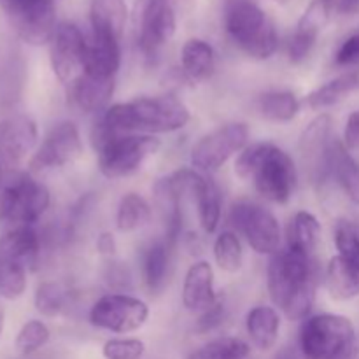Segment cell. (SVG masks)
Returning a JSON list of instances; mask_svg holds the SVG:
<instances>
[{
    "label": "cell",
    "mask_w": 359,
    "mask_h": 359,
    "mask_svg": "<svg viewBox=\"0 0 359 359\" xmlns=\"http://www.w3.org/2000/svg\"><path fill=\"white\" fill-rule=\"evenodd\" d=\"M273 359H309L304 354V351L300 349V346H290L284 347L279 354H277Z\"/></svg>",
    "instance_id": "cell-46"
},
{
    "label": "cell",
    "mask_w": 359,
    "mask_h": 359,
    "mask_svg": "<svg viewBox=\"0 0 359 359\" xmlns=\"http://www.w3.org/2000/svg\"><path fill=\"white\" fill-rule=\"evenodd\" d=\"M217 302L214 270L209 262H195L182 283V305L193 314H203Z\"/></svg>",
    "instance_id": "cell-20"
},
{
    "label": "cell",
    "mask_w": 359,
    "mask_h": 359,
    "mask_svg": "<svg viewBox=\"0 0 359 359\" xmlns=\"http://www.w3.org/2000/svg\"><path fill=\"white\" fill-rule=\"evenodd\" d=\"M2 328H4V309L0 307V333H2Z\"/></svg>",
    "instance_id": "cell-49"
},
{
    "label": "cell",
    "mask_w": 359,
    "mask_h": 359,
    "mask_svg": "<svg viewBox=\"0 0 359 359\" xmlns=\"http://www.w3.org/2000/svg\"><path fill=\"white\" fill-rule=\"evenodd\" d=\"M193 200L196 202L200 226L205 233H214L219 226L221 210H223V198L216 182L205 174H200L191 191Z\"/></svg>",
    "instance_id": "cell-24"
},
{
    "label": "cell",
    "mask_w": 359,
    "mask_h": 359,
    "mask_svg": "<svg viewBox=\"0 0 359 359\" xmlns=\"http://www.w3.org/2000/svg\"><path fill=\"white\" fill-rule=\"evenodd\" d=\"M356 339V332L346 316H309L300 328L298 346L309 359H339Z\"/></svg>",
    "instance_id": "cell-6"
},
{
    "label": "cell",
    "mask_w": 359,
    "mask_h": 359,
    "mask_svg": "<svg viewBox=\"0 0 359 359\" xmlns=\"http://www.w3.org/2000/svg\"><path fill=\"white\" fill-rule=\"evenodd\" d=\"M332 116L319 114L307 125L300 137V156L305 172L314 186H323L330 177V151H332Z\"/></svg>",
    "instance_id": "cell-14"
},
{
    "label": "cell",
    "mask_w": 359,
    "mask_h": 359,
    "mask_svg": "<svg viewBox=\"0 0 359 359\" xmlns=\"http://www.w3.org/2000/svg\"><path fill=\"white\" fill-rule=\"evenodd\" d=\"M97 251L102 256H109V258L116 255V251H118V242H116V237L111 231H104V233L98 235Z\"/></svg>",
    "instance_id": "cell-45"
},
{
    "label": "cell",
    "mask_w": 359,
    "mask_h": 359,
    "mask_svg": "<svg viewBox=\"0 0 359 359\" xmlns=\"http://www.w3.org/2000/svg\"><path fill=\"white\" fill-rule=\"evenodd\" d=\"M344 146L349 151L359 149V111H354L347 118L346 126H344Z\"/></svg>",
    "instance_id": "cell-44"
},
{
    "label": "cell",
    "mask_w": 359,
    "mask_h": 359,
    "mask_svg": "<svg viewBox=\"0 0 359 359\" xmlns=\"http://www.w3.org/2000/svg\"><path fill=\"white\" fill-rule=\"evenodd\" d=\"M321 241V224L314 214L300 210L294 214L287 226V249L312 256Z\"/></svg>",
    "instance_id": "cell-30"
},
{
    "label": "cell",
    "mask_w": 359,
    "mask_h": 359,
    "mask_svg": "<svg viewBox=\"0 0 359 359\" xmlns=\"http://www.w3.org/2000/svg\"><path fill=\"white\" fill-rule=\"evenodd\" d=\"M151 219V207L139 193H126L121 196L116 210V226L119 231L132 233L146 226Z\"/></svg>",
    "instance_id": "cell-32"
},
{
    "label": "cell",
    "mask_w": 359,
    "mask_h": 359,
    "mask_svg": "<svg viewBox=\"0 0 359 359\" xmlns=\"http://www.w3.org/2000/svg\"><path fill=\"white\" fill-rule=\"evenodd\" d=\"M182 74L191 83L209 79L216 69V53L209 42L202 39H189L181 51Z\"/></svg>",
    "instance_id": "cell-27"
},
{
    "label": "cell",
    "mask_w": 359,
    "mask_h": 359,
    "mask_svg": "<svg viewBox=\"0 0 359 359\" xmlns=\"http://www.w3.org/2000/svg\"><path fill=\"white\" fill-rule=\"evenodd\" d=\"M149 318V307L140 298L125 293H109L98 298L90 311V323L111 333H133Z\"/></svg>",
    "instance_id": "cell-11"
},
{
    "label": "cell",
    "mask_w": 359,
    "mask_h": 359,
    "mask_svg": "<svg viewBox=\"0 0 359 359\" xmlns=\"http://www.w3.org/2000/svg\"><path fill=\"white\" fill-rule=\"evenodd\" d=\"M83 154V140L72 121H60L53 126L35 149L30 160L32 172H49L74 163Z\"/></svg>",
    "instance_id": "cell-13"
},
{
    "label": "cell",
    "mask_w": 359,
    "mask_h": 359,
    "mask_svg": "<svg viewBox=\"0 0 359 359\" xmlns=\"http://www.w3.org/2000/svg\"><path fill=\"white\" fill-rule=\"evenodd\" d=\"M224 30L241 51L255 60L272 58L279 46L272 20L252 0H226Z\"/></svg>",
    "instance_id": "cell-4"
},
{
    "label": "cell",
    "mask_w": 359,
    "mask_h": 359,
    "mask_svg": "<svg viewBox=\"0 0 359 359\" xmlns=\"http://www.w3.org/2000/svg\"><path fill=\"white\" fill-rule=\"evenodd\" d=\"M146 344L139 339H111L102 347L105 359H142Z\"/></svg>",
    "instance_id": "cell-40"
},
{
    "label": "cell",
    "mask_w": 359,
    "mask_h": 359,
    "mask_svg": "<svg viewBox=\"0 0 359 359\" xmlns=\"http://www.w3.org/2000/svg\"><path fill=\"white\" fill-rule=\"evenodd\" d=\"M90 21L93 34L121 39L126 25L125 0H90Z\"/></svg>",
    "instance_id": "cell-28"
},
{
    "label": "cell",
    "mask_w": 359,
    "mask_h": 359,
    "mask_svg": "<svg viewBox=\"0 0 359 359\" xmlns=\"http://www.w3.org/2000/svg\"><path fill=\"white\" fill-rule=\"evenodd\" d=\"M4 182V174H2V161H0V186H2Z\"/></svg>",
    "instance_id": "cell-50"
},
{
    "label": "cell",
    "mask_w": 359,
    "mask_h": 359,
    "mask_svg": "<svg viewBox=\"0 0 359 359\" xmlns=\"http://www.w3.org/2000/svg\"><path fill=\"white\" fill-rule=\"evenodd\" d=\"M325 284L330 297L337 302H347L359 297V266L333 256L325 272Z\"/></svg>",
    "instance_id": "cell-26"
},
{
    "label": "cell",
    "mask_w": 359,
    "mask_h": 359,
    "mask_svg": "<svg viewBox=\"0 0 359 359\" xmlns=\"http://www.w3.org/2000/svg\"><path fill=\"white\" fill-rule=\"evenodd\" d=\"M27 272L28 269L18 263L0 259V297L6 300H16L23 297L27 290Z\"/></svg>",
    "instance_id": "cell-37"
},
{
    "label": "cell",
    "mask_w": 359,
    "mask_h": 359,
    "mask_svg": "<svg viewBox=\"0 0 359 359\" xmlns=\"http://www.w3.org/2000/svg\"><path fill=\"white\" fill-rule=\"evenodd\" d=\"M333 241H335L339 256H342L346 262L359 266V233L349 221L337 223Z\"/></svg>",
    "instance_id": "cell-39"
},
{
    "label": "cell",
    "mask_w": 359,
    "mask_h": 359,
    "mask_svg": "<svg viewBox=\"0 0 359 359\" xmlns=\"http://www.w3.org/2000/svg\"><path fill=\"white\" fill-rule=\"evenodd\" d=\"M114 88L116 79H98L81 72L72 83H69L67 97L70 105L83 114H100L107 109Z\"/></svg>",
    "instance_id": "cell-18"
},
{
    "label": "cell",
    "mask_w": 359,
    "mask_h": 359,
    "mask_svg": "<svg viewBox=\"0 0 359 359\" xmlns=\"http://www.w3.org/2000/svg\"><path fill=\"white\" fill-rule=\"evenodd\" d=\"M223 319H224V307L221 302H216L209 311L200 314L198 321H196V330H198L200 333L212 332V330H216L217 326L223 323Z\"/></svg>",
    "instance_id": "cell-42"
},
{
    "label": "cell",
    "mask_w": 359,
    "mask_h": 359,
    "mask_svg": "<svg viewBox=\"0 0 359 359\" xmlns=\"http://www.w3.org/2000/svg\"><path fill=\"white\" fill-rule=\"evenodd\" d=\"M175 13L170 0H142L137 13V44L146 58H156L158 53L175 34Z\"/></svg>",
    "instance_id": "cell-12"
},
{
    "label": "cell",
    "mask_w": 359,
    "mask_h": 359,
    "mask_svg": "<svg viewBox=\"0 0 359 359\" xmlns=\"http://www.w3.org/2000/svg\"><path fill=\"white\" fill-rule=\"evenodd\" d=\"M189 109L174 95L140 97L109 105L91 126V146L95 153L118 135L128 133H172L189 123Z\"/></svg>",
    "instance_id": "cell-1"
},
{
    "label": "cell",
    "mask_w": 359,
    "mask_h": 359,
    "mask_svg": "<svg viewBox=\"0 0 359 359\" xmlns=\"http://www.w3.org/2000/svg\"><path fill=\"white\" fill-rule=\"evenodd\" d=\"M302 102L293 91H265L256 100V111L263 119L272 123H290L300 114Z\"/></svg>",
    "instance_id": "cell-29"
},
{
    "label": "cell",
    "mask_w": 359,
    "mask_h": 359,
    "mask_svg": "<svg viewBox=\"0 0 359 359\" xmlns=\"http://www.w3.org/2000/svg\"><path fill=\"white\" fill-rule=\"evenodd\" d=\"M245 332L258 351H270L277 344L280 332L279 312L269 305H258L245 316Z\"/></svg>",
    "instance_id": "cell-23"
},
{
    "label": "cell",
    "mask_w": 359,
    "mask_h": 359,
    "mask_svg": "<svg viewBox=\"0 0 359 359\" xmlns=\"http://www.w3.org/2000/svg\"><path fill=\"white\" fill-rule=\"evenodd\" d=\"M330 172L347 198L359 205V163L342 140L333 139L330 151Z\"/></svg>",
    "instance_id": "cell-25"
},
{
    "label": "cell",
    "mask_w": 359,
    "mask_h": 359,
    "mask_svg": "<svg viewBox=\"0 0 359 359\" xmlns=\"http://www.w3.org/2000/svg\"><path fill=\"white\" fill-rule=\"evenodd\" d=\"M37 125L23 114L0 121V161L7 167L20 165L37 144Z\"/></svg>",
    "instance_id": "cell-17"
},
{
    "label": "cell",
    "mask_w": 359,
    "mask_h": 359,
    "mask_svg": "<svg viewBox=\"0 0 359 359\" xmlns=\"http://www.w3.org/2000/svg\"><path fill=\"white\" fill-rule=\"evenodd\" d=\"M270 300L290 321H305L311 314L318 291V266L312 256L277 251L266 269Z\"/></svg>",
    "instance_id": "cell-2"
},
{
    "label": "cell",
    "mask_w": 359,
    "mask_h": 359,
    "mask_svg": "<svg viewBox=\"0 0 359 359\" xmlns=\"http://www.w3.org/2000/svg\"><path fill=\"white\" fill-rule=\"evenodd\" d=\"M339 9L344 14L356 16V14H359V0H339Z\"/></svg>",
    "instance_id": "cell-47"
},
{
    "label": "cell",
    "mask_w": 359,
    "mask_h": 359,
    "mask_svg": "<svg viewBox=\"0 0 359 359\" xmlns=\"http://www.w3.org/2000/svg\"><path fill=\"white\" fill-rule=\"evenodd\" d=\"M359 90V72L353 70V72H346L342 76L335 77V79L328 81L318 90L312 91L307 98L305 104L312 109V111H323L337 105L339 102L346 100L349 95Z\"/></svg>",
    "instance_id": "cell-31"
},
{
    "label": "cell",
    "mask_w": 359,
    "mask_h": 359,
    "mask_svg": "<svg viewBox=\"0 0 359 359\" xmlns=\"http://www.w3.org/2000/svg\"><path fill=\"white\" fill-rule=\"evenodd\" d=\"M86 55V37L74 23L63 21L56 25L49 41V62L55 76L69 84L83 72Z\"/></svg>",
    "instance_id": "cell-15"
},
{
    "label": "cell",
    "mask_w": 359,
    "mask_h": 359,
    "mask_svg": "<svg viewBox=\"0 0 359 359\" xmlns=\"http://www.w3.org/2000/svg\"><path fill=\"white\" fill-rule=\"evenodd\" d=\"M49 337H51V333H49L48 326L42 321L32 319L21 326L14 344H16L18 353H21L23 356H30L49 342Z\"/></svg>",
    "instance_id": "cell-38"
},
{
    "label": "cell",
    "mask_w": 359,
    "mask_h": 359,
    "mask_svg": "<svg viewBox=\"0 0 359 359\" xmlns=\"http://www.w3.org/2000/svg\"><path fill=\"white\" fill-rule=\"evenodd\" d=\"M251 347L237 337H221L198 347L186 359H248Z\"/></svg>",
    "instance_id": "cell-36"
},
{
    "label": "cell",
    "mask_w": 359,
    "mask_h": 359,
    "mask_svg": "<svg viewBox=\"0 0 359 359\" xmlns=\"http://www.w3.org/2000/svg\"><path fill=\"white\" fill-rule=\"evenodd\" d=\"M277 2H279V4H286V2H290V0H277Z\"/></svg>",
    "instance_id": "cell-51"
},
{
    "label": "cell",
    "mask_w": 359,
    "mask_h": 359,
    "mask_svg": "<svg viewBox=\"0 0 359 359\" xmlns=\"http://www.w3.org/2000/svg\"><path fill=\"white\" fill-rule=\"evenodd\" d=\"M51 195L30 174L13 172L0 186V226L4 231L34 226L48 210Z\"/></svg>",
    "instance_id": "cell-5"
},
{
    "label": "cell",
    "mask_w": 359,
    "mask_h": 359,
    "mask_svg": "<svg viewBox=\"0 0 359 359\" xmlns=\"http://www.w3.org/2000/svg\"><path fill=\"white\" fill-rule=\"evenodd\" d=\"M339 359H359V335H356V339L351 344L349 349H347Z\"/></svg>",
    "instance_id": "cell-48"
},
{
    "label": "cell",
    "mask_w": 359,
    "mask_h": 359,
    "mask_svg": "<svg viewBox=\"0 0 359 359\" xmlns=\"http://www.w3.org/2000/svg\"><path fill=\"white\" fill-rule=\"evenodd\" d=\"M161 142L147 133H128L109 140L97 151L98 168L107 179H123L135 174L147 158L160 151Z\"/></svg>",
    "instance_id": "cell-7"
},
{
    "label": "cell",
    "mask_w": 359,
    "mask_h": 359,
    "mask_svg": "<svg viewBox=\"0 0 359 359\" xmlns=\"http://www.w3.org/2000/svg\"><path fill=\"white\" fill-rule=\"evenodd\" d=\"M42 238L34 226L14 228L0 235V259L34 269L39 262Z\"/></svg>",
    "instance_id": "cell-21"
},
{
    "label": "cell",
    "mask_w": 359,
    "mask_h": 359,
    "mask_svg": "<svg viewBox=\"0 0 359 359\" xmlns=\"http://www.w3.org/2000/svg\"><path fill=\"white\" fill-rule=\"evenodd\" d=\"M104 277L105 280H107L109 286H112L114 290H126V287L130 286V283H132L130 270L119 262L109 263V265L105 266Z\"/></svg>",
    "instance_id": "cell-41"
},
{
    "label": "cell",
    "mask_w": 359,
    "mask_h": 359,
    "mask_svg": "<svg viewBox=\"0 0 359 359\" xmlns=\"http://www.w3.org/2000/svg\"><path fill=\"white\" fill-rule=\"evenodd\" d=\"M235 174L251 181L263 198L279 205L290 202L297 189V165L273 142L248 144L235 160Z\"/></svg>",
    "instance_id": "cell-3"
},
{
    "label": "cell",
    "mask_w": 359,
    "mask_h": 359,
    "mask_svg": "<svg viewBox=\"0 0 359 359\" xmlns=\"http://www.w3.org/2000/svg\"><path fill=\"white\" fill-rule=\"evenodd\" d=\"M35 309L46 318H56L70 305V290L62 283L48 280L35 291Z\"/></svg>",
    "instance_id": "cell-35"
},
{
    "label": "cell",
    "mask_w": 359,
    "mask_h": 359,
    "mask_svg": "<svg viewBox=\"0 0 359 359\" xmlns=\"http://www.w3.org/2000/svg\"><path fill=\"white\" fill-rule=\"evenodd\" d=\"M337 65H353L359 62V34L351 35L342 42L335 55Z\"/></svg>",
    "instance_id": "cell-43"
},
{
    "label": "cell",
    "mask_w": 359,
    "mask_h": 359,
    "mask_svg": "<svg viewBox=\"0 0 359 359\" xmlns=\"http://www.w3.org/2000/svg\"><path fill=\"white\" fill-rule=\"evenodd\" d=\"M249 140L245 123H228L203 135L191 149V167L200 174L219 170L231 156L241 153Z\"/></svg>",
    "instance_id": "cell-10"
},
{
    "label": "cell",
    "mask_w": 359,
    "mask_h": 359,
    "mask_svg": "<svg viewBox=\"0 0 359 359\" xmlns=\"http://www.w3.org/2000/svg\"><path fill=\"white\" fill-rule=\"evenodd\" d=\"M216 265L223 272L237 273L244 265V249L238 235L231 230L221 231L212 245Z\"/></svg>",
    "instance_id": "cell-34"
},
{
    "label": "cell",
    "mask_w": 359,
    "mask_h": 359,
    "mask_svg": "<svg viewBox=\"0 0 359 359\" xmlns=\"http://www.w3.org/2000/svg\"><path fill=\"white\" fill-rule=\"evenodd\" d=\"M121 39L104 34H93L86 39L83 72L98 79H116L121 67Z\"/></svg>",
    "instance_id": "cell-19"
},
{
    "label": "cell",
    "mask_w": 359,
    "mask_h": 359,
    "mask_svg": "<svg viewBox=\"0 0 359 359\" xmlns=\"http://www.w3.org/2000/svg\"><path fill=\"white\" fill-rule=\"evenodd\" d=\"M0 7L27 44L42 46L51 41L56 28L55 0H0Z\"/></svg>",
    "instance_id": "cell-9"
},
{
    "label": "cell",
    "mask_w": 359,
    "mask_h": 359,
    "mask_svg": "<svg viewBox=\"0 0 359 359\" xmlns=\"http://www.w3.org/2000/svg\"><path fill=\"white\" fill-rule=\"evenodd\" d=\"M230 224L235 233L242 235L258 255H276L280 245V226L277 217L263 205L249 200L233 203Z\"/></svg>",
    "instance_id": "cell-8"
},
{
    "label": "cell",
    "mask_w": 359,
    "mask_h": 359,
    "mask_svg": "<svg viewBox=\"0 0 359 359\" xmlns=\"http://www.w3.org/2000/svg\"><path fill=\"white\" fill-rule=\"evenodd\" d=\"M333 0H312L287 42V56L291 63H302L318 42L319 34L332 18Z\"/></svg>",
    "instance_id": "cell-16"
},
{
    "label": "cell",
    "mask_w": 359,
    "mask_h": 359,
    "mask_svg": "<svg viewBox=\"0 0 359 359\" xmlns=\"http://www.w3.org/2000/svg\"><path fill=\"white\" fill-rule=\"evenodd\" d=\"M27 72L23 60L18 56H9L0 65V105L11 107L18 104L23 95Z\"/></svg>",
    "instance_id": "cell-33"
},
{
    "label": "cell",
    "mask_w": 359,
    "mask_h": 359,
    "mask_svg": "<svg viewBox=\"0 0 359 359\" xmlns=\"http://www.w3.org/2000/svg\"><path fill=\"white\" fill-rule=\"evenodd\" d=\"M172 249H174V244H170L167 237L154 238L144 249L142 277L144 284L151 293H161L167 286L172 263Z\"/></svg>",
    "instance_id": "cell-22"
}]
</instances>
